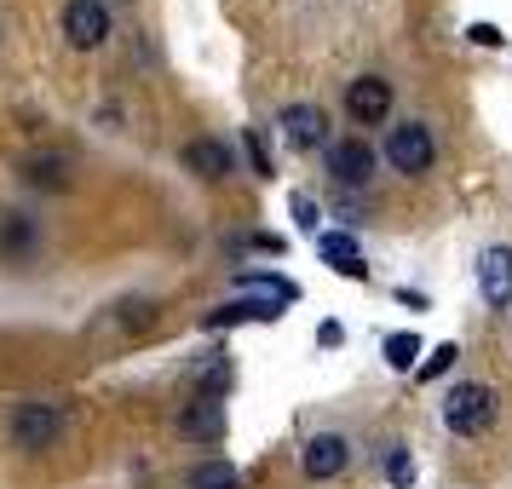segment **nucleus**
<instances>
[{"instance_id": "obj_1", "label": "nucleus", "mask_w": 512, "mask_h": 489, "mask_svg": "<svg viewBox=\"0 0 512 489\" xmlns=\"http://www.w3.org/2000/svg\"><path fill=\"white\" fill-rule=\"evenodd\" d=\"M443 420H449L455 438H478L489 420H495V392H489L484 380H461L455 392L443 397Z\"/></svg>"}, {"instance_id": "obj_2", "label": "nucleus", "mask_w": 512, "mask_h": 489, "mask_svg": "<svg viewBox=\"0 0 512 489\" xmlns=\"http://www.w3.org/2000/svg\"><path fill=\"white\" fill-rule=\"evenodd\" d=\"M386 162H392V173H432V162H438V144H432V127H420V121H403V127H392L386 133Z\"/></svg>"}, {"instance_id": "obj_3", "label": "nucleus", "mask_w": 512, "mask_h": 489, "mask_svg": "<svg viewBox=\"0 0 512 489\" xmlns=\"http://www.w3.org/2000/svg\"><path fill=\"white\" fill-rule=\"evenodd\" d=\"M64 403H18V415H12V443L18 449H52V443L64 438Z\"/></svg>"}, {"instance_id": "obj_4", "label": "nucleus", "mask_w": 512, "mask_h": 489, "mask_svg": "<svg viewBox=\"0 0 512 489\" xmlns=\"http://www.w3.org/2000/svg\"><path fill=\"white\" fill-rule=\"evenodd\" d=\"M64 41L70 47H104V35H110V6L104 0H64Z\"/></svg>"}, {"instance_id": "obj_5", "label": "nucleus", "mask_w": 512, "mask_h": 489, "mask_svg": "<svg viewBox=\"0 0 512 489\" xmlns=\"http://www.w3.org/2000/svg\"><path fill=\"white\" fill-rule=\"evenodd\" d=\"M346 116L357 127H380V121L392 116V81H380V75H357L346 87Z\"/></svg>"}, {"instance_id": "obj_6", "label": "nucleus", "mask_w": 512, "mask_h": 489, "mask_svg": "<svg viewBox=\"0 0 512 489\" xmlns=\"http://www.w3.org/2000/svg\"><path fill=\"white\" fill-rule=\"evenodd\" d=\"M328 173H334L340 185H369V173H374L369 139H363V133H357V139H334L328 144Z\"/></svg>"}, {"instance_id": "obj_7", "label": "nucleus", "mask_w": 512, "mask_h": 489, "mask_svg": "<svg viewBox=\"0 0 512 489\" xmlns=\"http://www.w3.org/2000/svg\"><path fill=\"white\" fill-rule=\"evenodd\" d=\"M478 294H484L495 311L512 305V248H484V254H478Z\"/></svg>"}, {"instance_id": "obj_8", "label": "nucleus", "mask_w": 512, "mask_h": 489, "mask_svg": "<svg viewBox=\"0 0 512 489\" xmlns=\"http://www.w3.org/2000/svg\"><path fill=\"white\" fill-rule=\"evenodd\" d=\"M346 461H351V443L340 438V432H317V438L305 443V455H300L305 478H340Z\"/></svg>"}, {"instance_id": "obj_9", "label": "nucleus", "mask_w": 512, "mask_h": 489, "mask_svg": "<svg viewBox=\"0 0 512 489\" xmlns=\"http://www.w3.org/2000/svg\"><path fill=\"white\" fill-rule=\"evenodd\" d=\"M179 438H190V443L225 438V397H196L185 415H179Z\"/></svg>"}, {"instance_id": "obj_10", "label": "nucleus", "mask_w": 512, "mask_h": 489, "mask_svg": "<svg viewBox=\"0 0 512 489\" xmlns=\"http://www.w3.org/2000/svg\"><path fill=\"white\" fill-rule=\"evenodd\" d=\"M282 133H288L294 150H317V144H328V116L317 104H288L282 110Z\"/></svg>"}, {"instance_id": "obj_11", "label": "nucleus", "mask_w": 512, "mask_h": 489, "mask_svg": "<svg viewBox=\"0 0 512 489\" xmlns=\"http://www.w3.org/2000/svg\"><path fill=\"white\" fill-rule=\"evenodd\" d=\"M185 167L196 173V179H225L236 167V156H231V144H219V139H190L185 144Z\"/></svg>"}, {"instance_id": "obj_12", "label": "nucleus", "mask_w": 512, "mask_h": 489, "mask_svg": "<svg viewBox=\"0 0 512 489\" xmlns=\"http://www.w3.org/2000/svg\"><path fill=\"white\" fill-rule=\"evenodd\" d=\"M317 254H323L328 265L340 271V277H369V265H363V248H357L346 231H323V236H317Z\"/></svg>"}, {"instance_id": "obj_13", "label": "nucleus", "mask_w": 512, "mask_h": 489, "mask_svg": "<svg viewBox=\"0 0 512 489\" xmlns=\"http://www.w3.org/2000/svg\"><path fill=\"white\" fill-rule=\"evenodd\" d=\"M282 311L277 300H236V305H219L202 317V328H231V323H277Z\"/></svg>"}, {"instance_id": "obj_14", "label": "nucleus", "mask_w": 512, "mask_h": 489, "mask_svg": "<svg viewBox=\"0 0 512 489\" xmlns=\"http://www.w3.org/2000/svg\"><path fill=\"white\" fill-rule=\"evenodd\" d=\"M185 489H242V472L231 461H196L185 472Z\"/></svg>"}, {"instance_id": "obj_15", "label": "nucleus", "mask_w": 512, "mask_h": 489, "mask_svg": "<svg viewBox=\"0 0 512 489\" xmlns=\"http://www.w3.org/2000/svg\"><path fill=\"white\" fill-rule=\"evenodd\" d=\"M24 179L29 185H47V190H64L70 185V162H64V156H41V162L24 167Z\"/></svg>"}, {"instance_id": "obj_16", "label": "nucleus", "mask_w": 512, "mask_h": 489, "mask_svg": "<svg viewBox=\"0 0 512 489\" xmlns=\"http://www.w3.org/2000/svg\"><path fill=\"white\" fill-rule=\"evenodd\" d=\"M236 288H265V294H277L282 305L300 294V288H294L288 277H271V271H242V277H236Z\"/></svg>"}, {"instance_id": "obj_17", "label": "nucleus", "mask_w": 512, "mask_h": 489, "mask_svg": "<svg viewBox=\"0 0 512 489\" xmlns=\"http://www.w3.org/2000/svg\"><path fill=\"white\" fill-rule=\"evenodd\" d=\"M29 236H35V231H29L24 213H6V219H0V254H24Z\"/></svg>"}, {"instance_id": "obj_18", "label": "nucleus", "mask_w": 512, "mask_h": 489, "mask_svg": "<svg viewBox=\"0 0 512 489\" xmlns=\"http://www.w3.org/2000/svg\"><path fill=\"white\" fill-rule=\"evenodd\" d=\"M415 357H420L415 334H386V363H392V369H415Z\"/></svg>"}, {"instance_id": "obj_19", "label": "nucleus", "mask_w": 512, "mask_h": 489, "mask_svg": "<svg viewBox=\"0 0 512 489\" xmlns=\"http://www.w3.org/2000/svg\"><path fill=\"white\" fill-rule=\"evenodd\" d=\"M455 357H461V351H455V340H443V346L420 363V380H438V374H449V363H455Z\"/></svg>"}, {"instance_id": "obj_20", "label": "nucleus", "mask_w": 512, "mask_h": 489, "mask_svg": "<svg viewBox=\"0 0 512 489\" xmlns=\"http://www.w3.org/2000/svg\"><path fill=\"white\" fill-rule=\"evenodd\" d=\"M386 478H392V489H409L415 484V461H409L403 449H392V455H386Z\"/></svg>"}, {"instance_id": "obj_21", "label": "nucleus", "mask_w": 512, "mask_h": 489, "mask_svg": "<svg viewBox=\"0 0 512 489\" xmlns=\"http://www.w3.org/2000/svg\"><path fill=\"white\" fill-rule=\"evenodd\" d=\"M242 144H248V162H254V173H259V179H271V150H265V139L248 127V133H242Z\"/></svg>"}, {"instance_id": "obj_22", "label": "nucleus", "mask_w": 512, "mask_h": 489, "mask_svg": "<svg viewBox=\"0 0 512 489\" xmlns=\"http://www.w3.org/2000/svg\"><path fill=\"white\" fill-rule=\"evenodd\" d=\"M294 219H300V231L323 236V231H317V219H323V213H317V202H311V196H305V190H300V196H294Z\"/></svg>"}, {"instance_id": "obj_23", "label": "nucleus", "mask_w": 512, "mask_h": 489, "mask_svg": "<svg viewBox=\"0 0 512 489\" xmlns=\"http://www.w3.org/2000/svg\"><path fill=\"white\" fill-rule=\"evenodd\" d=\"M466 35H472L478 47H501V41H507V35H501V29H495V24H472V29H466Z\"/></svg>"}]
</instances>
